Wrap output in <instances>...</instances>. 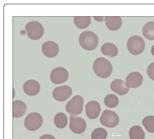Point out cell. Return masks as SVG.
Listing matches in <instances>:
<instances>
[{"mask_svg": "<svg viewBox=\"0 0 154 139\" xmlns=\"http://www.w3.org/2000/svg\"><path fill=\"white\" fill-rule=\"evenodd\" d=\"M110 88L113 92L118 94L119 95H124L129 91V88L125 86V82L121 79L113 80L111 83Z\"/></svg>", "mask_w": 154, "mask_h": 139, "instance_id": "15", "label": "cell"}, {"mask_svg": "<svg viewBox=\"0 0 154 139\" xmlns=\"http://www.w3.org/2000/svg\"><path fill=\"white\" fill-rule=\"evenodd\" d=\"M72 90L68 86H62L55 88L53 91L52 95L57 101L63 102L71 96Z\"/></svg>", "mask_w": 154, "mask_h": 139, "instance_id": "10", "label": "cell"}, {"mask_svg": "<svg viewBox=\"0 0 154 139\" xmlns=\"http://www.w3.org/2000/svg\"><path fill=\"white\" fill-rule=\"evenodd\" d=\"M23 91L29 96L37 95L40 90V85L38 81L34 80H29L25 82L23 86Z\"/></svg>", "mask_w": 154, "mask_h": 139, "instance_id": "14", "label": "cell"}, {"mask_svg": "<svg viewBox=\"0 0 154 139\" xmlns=\"http://www.w3.org/2000/svg\"><path fill=\"white\" fill-rule=\"evenodd\" d=\"M69 128L74 133L80 134L85 131L86 123L84 119L80 117L70 115Z\"/></svg>", "mask_w": 154, "mask_h": 139, "instance_id": "9", "label": "cell"}, {"mask_svg": "<svg viewBox=\"0 0 154 139\" xmlns=\"http://www.w3.org/2000/svg\"><path fill=\"white\" fill-rule=\"evenodd\" d=\"M42 117L38 113H32L26 117L24 121L25 127L28 130L35 131L40 128L42 124Z\"/></svg>", "mask_w": 154, "mask_h": 139, "instance_id": "7", "label": "cell"}, {"mask_svg": "<svg viewBox=\"0 0 154 139\" xmlns=\"http://www.w3.org/2000/svg\"><path fill=\"white\" fill-rule=\"evenodd\" d=\"M143 77L142 74L137 71L132 72L127 76L125 86L127 88L139 87L143 82Z\"/></svg>", "mask_w": 154, "mask_h": 139, "instance_id": "12", "label": "cell"}, {"mask_svg": "<svg viewBox=\"0 0 154 139\" xmlns=\"http://www.w3.org/2000/svg\"><path fill=\"white\" fill-rule=\"evenodd\" d=\"M101 111L100 104L96 101L88 102L85 105L86 115L90 119H96Z\"/></svg>", "mask_w": 154, "mask_h": 139, "instance_id": "11", "label": "cell"}, {"mask_svg": "<svg viewBox=\"0 0 154 139\" xmlns=\"http://www.w3.org/2000/svg\"><path fill=\"white\" fill-rule=\"evenodd\" d=\"M69 78V73L65 68L57 67L54 68L50 74L51 81L54 84L59 85L66 82Z\"/></svg>", "mask_w": 154, "mask_h": 139, "instance_id": "8", "label": "cell"}, {"mask_svg": "<svg viewBox=\"0 0 154 139\" xmlns=\"http://www.w3.org/2000/svg\"><path fill=\"white\" fill-rule=\"evenodd\" d=\"M102 54L107 57H113L116 56L119 50L117 46L112 43H106L104 44L101 47Z\"/></svg>", "mask_w": 154, "mask_h": 139, "instance_id": "18", "label": "cell"}, {"mask_svg": "<svg viewBox=\"0 0 154 139\" xmlns=\"http://www.w3.org/2000/svg\"><path fill=\"white\" fill-rule=\"evenodd\" d=\"M107 131L103 128L95 129L91 134L92 139H106L107 137Z\"/></svg>", "mask_w": 154, "mask_h": 139, "instance_id": "25", "label": "cell"}, {"mask_svg": "<svg viewBox=\"0 0 154 139\" xmlns=\"http://www.w3.org/2000/svg\"><path fill=\"white\" fill-rule=\"evenodd\" d=\"M55 126L59 128H65L67 124V117L63 113H59L55 115L54 119Z\"/></svg>", "mask_w": 154, "mask_h": 139, "instance_id": "22", "label": "cell"}, {"mask_svg": "<svg viewBox=\"0 0 154 139\" xmlns=\"http://www.w3.org/2000/svg\"><path fill=\"white\" fill-rule=\"evenodd\" d=\"M105 21L107 28L112 31L119 30L122 25V20L121 17H106Z\"/></svg>", "mask_w": 154, "mask_h": 139, "instance_id": "17", "label": "cell"}, {"mask_svg": "<svg viewBox=\"0 0 154 139\" xmlns=\"http://www.w3.org/2000/svg\"><path fill=\"white\" fill-rule=\"evenodd\" d=\"M39 139H55V138L52 135L45 134V135H42Z\"/></svg>", "mask_w": 154, "mask_h": 139, "instance_id": "27", "label": "cell"}, {"mask_svg": "<svg viewBox=\"0 0 154 139\" xmlns=\"http://www.w3.org/2000/svg\"><path fill=\"white\" fill-rule=\"evenodd\" d=\"M142 124L148 132L154 133V116L150 115L144 117L142 120Z\"/></svg>", "mask_w": 154, "mask_h": 139, "instance_id": "24", "label": "cell"}, {"mask_svg": "<svg viewBox=\"0 0 154 139\" xmlns=\"http://www.w3.org/2000/svg\"><path fill=\"white\" fill-rule=\"evenodd\" d=\"M42 51L46 57L53 58L58 54L59 48L55 42L47 41L42 44Z\"/></svg>", "mask_w": 154, "mask_h": 139, "instance_id": "13", "label": "cell"}, {"mask_svg": "<svg viewBox=\"0 0 154 139\" xmlns=\"http://www.w3.org/2000/svg\"><path fill=\"white\" fill-rule=\"evenodd\" d=\"M147 74L149 78L154 81V62L151 63L148 65Z\"/></svg>", "mask_w": 154, "mask_h": 139, "instance_id": "26", "label": "cell"}, {"mask_svg": "<svg viewBox=\"0 0 154 139\" xmlns=\"http://www.w3.org/2000/svg\"><path fill=\"white\" fill-rule=\"evenodd\" d=\"M130 139H144L145 133L143 129L139 125H134L130 128L129 131Z\"/></svg>", "mask_w": 154, "mask_h": 139, "instance_id": "20", "label": "cell"}, {"mask_svg": "<svg viewBox=\"0 0 154 139\" xmlns=\"http://www.w3.org/2000/svg\"><path fill=\"white\" fill-rule=\"evenodd\" d=\"M142 33L146 39L154 40V21L146 23L142 29Z\"/></svg>", "mask_w": 154, "mask_h": 139, "instance_id": "19", "label": "cell"}, {"mask_svg": "<svg viewBox=\"0 0 154 139\" xmlns=\"http://www.w3.org/2000/svg\"><path fill=\"white\" fill-rule=\"evenodd\" d=\"M74 23L75 26L80 29H85L90 25L91 17H74Z\"/></svg>", "mask_w": 154, "mask_h": 139, "instance_id": "21", "label": "cell"}, {"mask_svg": "<svg viewBox=\"0 0 154 139\" xmlns=\"http://www.w3.org/2000/svg\"><path fill=\"white\" fill-rule=\"evenodd\" d=\"M79 42L83 49L91 51L96 49L98 46V38L94 32L85 31L81 33L79 38Z\"/></svg>", "mask_w": 154, "mask_h": 139, "instance_id": "2", "label": "cell"}, {"mask_svg": "<svg viewBox=\"0 0 154 139\" xmlns=\"http://www.w3.org/2000/svg\"><path fill=\"white\" fill-rule=\"evenodd\" d=\"M145 47V42L140 36H132L127 41V48L134 55H138L143 53Z\"/></svg>", "mask_w": 154, "mask_h": 139, "instance_id": "3", "label": "cell"}, {"mask_svg": "<svg viewBox=\"0 0 154 139\" xmlns=\"http://www.w3.org/2000/svg\"><path fill=\"white\" fill-rule=\"evenodd\" d=\"M100 122L102 125L108 128H113L119 125V118L115 112L105 110L100 117Z\"/></svg>", "mask_w": 154, "mask_h": 139, "instance_id": "6", "label": "cell"}, {"mask_svg": "<svg viewBox=\"0 0 154 139\" xmlns=\"http://www.w3.org/2000/svg\"><path fill=\"white\" fill-rule=\"evenodd\" d=\"M27 111L26 104L23 101L16 100L13 102V116L14 118L22 117Z\"/></svg>", "mask_w": 154, "mask_h": 139, "instance_id": "16", "label": "cell"}, {"mask_svg": "<svg viewBox=\"0 0 154 139\" xmlns=\"http://www.w3.org/2000/svg\"><path fill=\"white\" fill-rule=\"evenodd\" d=\"M151 54L154 56V45L151 47Z\"/></svg>", "mask_w": 154, "mask_h": 139, "instance_id": "28", "label": "cell"}, {"mask_svg": "<svg viewBox=\"0 0 154 139\" xmlns=\"http://www.w3.org/2000/svg\"><path fill=\"white\" fill-rule=\"evenodd\" d=\"M119 98L114 94H109L105 96L104 98V104L106 106L110 108H115L119 104Z\"/></svg>", "mask_w": 154, "mask_h": 139, "instance_id": "23", "label": "cell"}, {"mask_svg": "<svg viewBox=\"0 0 154 139\" xmlns=\"http://www.w3.org/2000/svg\"><path fill=\"white\" fill-rule=\"evenodd\" d=\"M83 104L84 99L81 96H74L66 104V111L71 115L76 116L83 112Z\"/></svg>", "mask_w": 154, "mask_h": 139, "instance_id": "5", "label": "cell"}, {"mask_svg": "<svg viewBox=\"0 0 154 139\" xmlns=\"http://www.w3.org/2000/svg\"><path fill=\"white\" fill-rule=\"evenodd\" d=\"M28 36L33 40H38L42 38L44 33V29L42 24L37 21L28 22L26 26Z\"/></svg>", "mask_w": 154, "mask_h": 139, "instance_id": "4", "label": "cell"}, {"mask_svg": "<svg viewBox=\"0 0 154 139\" xmlns=\"http://www.w3.org/2000/svg\"><path fill=\"white\" fill-rule=\"evenodd\" d=\"M93 69L94 73L102 79L110 77L112 73V65L109 60L104 57H98L94 61Z\"/></svg>", "mask_w": 154, "mask_h": 139, "instance_id": "1", "label": "cell"}]
</instances>
